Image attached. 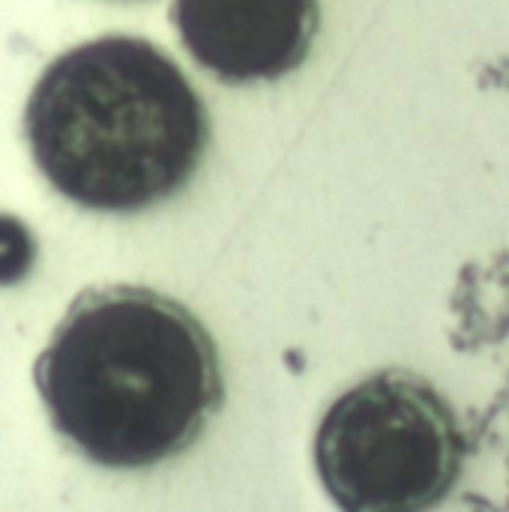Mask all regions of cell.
Here are the masks:
<instances>
[{"instance_id": "cell-2", "label": "cell", "mask_w": 509, "mask_h": 512, "mask_svg": "<svg viewBox=\"0 0 509 512\" xmlns=\"http://www.w3.org/2000/svg\"><path fill=\"white\" fill-rule=\"evenodd\" d=\"M33 165L66 201L138 213L174 198L210 147V114L156 42L105 33L57 54L24 105Z\"/></svg>"}, {"instance_id": "cell-3", "label": "cell", "mask_w": 509, "mask_h": 512, "mask_svg": "<svg viewBox=\"0 0 509 512\" xmlns=\"http://www.w3.org/2000/svg\"><path fill=\"white\" fill-rule=\"evenodd\" d=\"M468 441L423 375L381 369L348 387L315 432V471L342 512H432L456 489Z\"/></svg>"}, {"instance_id": "cell-4", "label": "cell", "mask_w": 509, "mask_h": 512, "mask_svg": "<svg viewBox=\"0 0 509 512\" xmlns=\"http://www.w3.org/2000/svg\"><path fill=\"white\" fill-rule=\"evenodd\" d=\"M180 42L198 66L228 84L294 72L318 33V0H174Z\"/></svg>"}, {"instance_id": "cell-1", "label": "cell", "mask_w": 509, "mask_h": 512, "mask_svg": "<svg viewBox=\"0 0 509 512\" xmlns=\"http://www.w3.org/2000/svg\"><path fill=\"white\" fill-rule=\"evenodd\" d=\"M33 384L57 438L111 471L177 459L225 402L216 339L147 285L84 288L39 351Z\"/></svg>"}]
</instances>
